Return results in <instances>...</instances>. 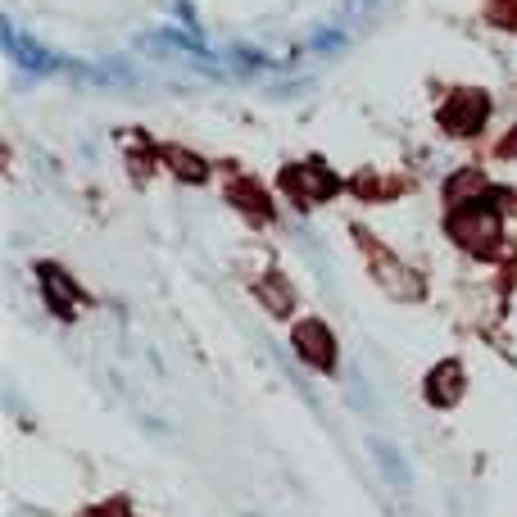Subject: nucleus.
Returning a JSON list of instances; mask_svg holds the SVG:
<instances>
[{"mask_svg": "<svg viewBox=\"0 0 517 517\" xmlns=\"http://www.w3.org/2000/svg\"><path fill=\"white\" fill-rule=\"evenodd\" d=\"M481 191H486V177H481L477 168H463V173L445 186V200H449L454 209H459V205H477Z\"/></svg>", "mask_w": 517, "mask_h": 517, "instance_id": "obj_10", "label": "nucleus"}, {"mask_svg": "<svg viewBox=\"0 0 517 517\" xmlns=\"http://www.w3.org/2000/svg\"><path fill=\"white\" fill-rule=\"evenodd\" d=\"M486 14L495 28H517V0H490Z\"/></svg>", "mask_w": 517, "mask_h": 517, "instance_id": "obj_12", "label": "nucleus"}, {"mask_svg": "<svg viewBox=\"0 0 517 517\" xmlns=\"http://www.w3.org/2000/svg\"><path fill=\"white\" fill-rule=\"evenodd\" d=\"M87 517H127V513H123V504H118V499H114V504H100V508H91Z\"/></svg>", "mask_w": 517, "mask_h": 517, "instance_id": "obj_13", "label": "nucleus"}, {"mask_svg": "<svg viewBox=\"0 0 517 517\" xmlns=\"http://www.w3.org/2000/svg\"><path fill=\"white\" fill-rule=\"evenodd\" d=\"M499 155H504V159H517V127L508 132L504 141H499Z\"/></svg>", "mask_w": 517, "mask_h": 517, "instance_id": "obj_14", "label": "nucleus"}, {"mask_svg": "<svg viewBox=\"0 0 517 517\" xmlns=\"http://www.w3.org/2000/svg\"><path fill=\"white\" fill-rule=\"evenodd\" d=\"M490 118V100L481 96V91H454V96L445 100V109H440V123L454 132V137H477L481 127H486Z\"/></svg>", "mask_w": 517, "mask_h": 517, "instance_id": "obj_4", "label": "nucleus"}, {"mask_svg": "<svg viewBox=\"0 0 517 517\" xmlns=\"http://www.w3.org/2000/svg\"><path fill=\"white\" fill-rule=\"evenodd\" d=\"M282 186H286V196L295 200V205H322V200H332L336 191H341V182H336L332 168H322V164H300V168H286L282 173Z\"/></svg>", "mask_w": 517, "mask_h": 517, "instance_id": "obj_3", "label": "nucleus"}, {"mask_svg": "<svg viewBox=\"0 0 517 517\" xmlns=\"http://www.w3.org/2000/svg\"><path fill=\"white\" fill-rule=\"evenodd\" d=\"M227 200H232V205L241 209L245 218H254V223H268V218H273V205H268V196L254 182H232Z\"/></svg>", "mask_w": 517, "mask_h": 517, "instance_id": "obj_9", "label": "nucleus"}, {"mask_svg": "<svg viewBox=\"0 0 517 517\" xmlns=\"http://www.w3.org/2000/svg\"><path fill=\"white\" fill-rule=\"evenodd\" d=\"M427 400L440 404V409H454V404L463 400V368L454 359L440 363V368L427 377Z\"/></svg>", "mask_w": 517, "mask_h": 517, "instance_id": "obj_6", "label": "nucleus"}, {"mask_svg": "<svg viewBox=\"0 0 517 517\" xmlns=\"http://www.w3.org/2000/svg\"><path fill=\"white\" fill-rule=\"evenodd\" d=\"M164 159L173 164V173H177V177H186V182H205V177H209L205 159L186 155V150H164Z\"/></svg>", "mask_w": 517, "mask_h": 517, "instance_id": "obj_11", "label": "nucleus"}, {"mask_svg": "<svg viewBox=\"0 0 517 517\" xmlns=\"http://www.w3.org/2000/svg\"><path fill=\"white\" fill-rule=\"evenodd\" d=\"M449 236L472 254H495L499 241H504V223H499V209L490 200H477V205H459L449 214Z\"/></svg>", "mask_w": 517, "mask_h": 517, "instance_id": "obj_1", "label": "nucleus"}, {"mask_svg": "<svg viewBox=\"0 0 517 517\" xmlns=\"http://www.w3.org/2000/svg\"><path fill=\"white\" fill-rule=\"evenodd\" d=\"M41 291H46V304L59 313V318H73V309H78L73 277H64L55 264H41Z\"/></svg>", "mask_w": 517, "mask_h": 517, "instance_id": "obj_7", "label": "nucleus"}, {"mask_svg": "<svg viewBox=\"0 0 517 517\" xmlns=\"http://www.w3.org/2000/svg\"><path fill=\"white\" fill-rule=\"evenodd\" d=\"M295 350H300V359L318 372L336 368V336L327 332V322H318V318L295 322Z\"/></svg>", "mask_w": 517, "mask_h": 517, "instance_id": "obj_5", "label": "nucleus"}, {"mask_svg": "<svg viewBox=\"0 0 517 517\" xmlns=\"http://www.w3.org/2000/svg\"><path fill=\"white\" fill-rule=\"evenodd\" d=\"M359 241H363V250H368V264H372V277H377L386 291L395 295V300H422V277L413 273L409 264H400L386 245H377L368 232H359Z\"/></svg>", "mask_w": 517, "mask_h": 517, "instance_id": "obj_2", "label": "nucleus"}, {"mask_svg": "<svg viewBox=\"0 0 517 517\" xmlns=\"http://www.w3.org/2000/svg\"><path fill=\"white\" fill-rule=\"evenodd\" d=\"M254 295H259V304H264L268 313H277V318H291L295 291H291V282H286L282 273H264L259 282H254Z\"/></svg>", "mask_w": 517, "mask_h": 517, "instance_id": "obj_8", "label": "nucleus"}]
</instances>
